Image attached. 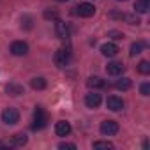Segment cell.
Returning <instances> with one entry per match:
<instances>
[{"label": "cell", "mask_w": 150, "mask_h": 150, "mask_svg": "<svg viewBox=\"0 0 150 150\" xmlns=\"http://www.w3.org/2000/svg\"><path fill=\"white\" fill-rule=\"evenodd\" d=\"M48 124V115L42 108H35L34 111V124H32V129L34 131H41L42 127H46Z\"/></svg>", "instance_id": "obj_1"}, {"label": "cell", "mask_w": 150, "mask_h": 150, "mask_svg": "<svg viewBox=\"0 0 150 150\" xmlns=\"http://www.w3.org/2000/svg\"><path fill=\"white\" fill-rule=\"evenodd\" d=\"M2 120H4V124H7V125H14V124L20 122V111L14 110V108H6V110L2 111Z\"/></svg>", "instance_id": "obj_2"}, {"label": "cell", "mask_w": 150, "mask_h": 150, "mask_svg": "<svg viewBox=\"0 0 150 150\" xmlns=\"http://www.w3.org/2000/svg\"><path fill=\"white\" fill-rule=\"evenodd\" d=\"M118 122H115V120H104V122H101V125H99V131H101V134H104V136H113V134H117L118 132Z\"/></svg>", "instance_id": "obj_3"}, {"label": "cell", "mask_w": 150, "mask_h": 150, "mask_svg": "<svg viewBox=\"0 0 150 150\" xmlns=\"http://www.w3.org/2000/svg\"><path fill=\"white\" fill-rule=\"evenodd\" d=\"M53 60H55V64H57V67H65L67 64H69V60H71V51L69 50H58L57 53H55V57H53Z\"/></svg>", "instance_id": "obj_4"}, {"label": "cell", "mask_w": 150, "mask_h": 150, "mask_svg": "<svg viewBox=\"0 0 150 150\" xmlns=\"http://www.w3.org/2000/svg\"><path fill=\"white\" fill-rule=\"evenodd\" d=\"M76 13H78L81 18H90V16L96 14V7H94L92 4H88V2H83V4H80V6L76 7Z\"/></svg>", "instance_id": "obj_5"}, {"label": "cell", "mask_w": 150, "mask_h": 150, "mask_svg": "<svg viewBox=\"0 0 150 150\" xmlns=\"http://www.w3.org/2000/svg\"><path fill=\"white\" fill-rule=\"evenodd\" d=\"M11 53L16 55V57H23V55L28 53V44L23 42V41H14L11 44Z\"/></svg>", "instance_id": "obj_6"}, {"label": "cell", "mask_w": 150, "mask_h": 150, "mask_svg": "<svg viewBox=\"0 0 150 150\" xmlns=\"http://www.w3.org/2000/svg\"><path fill=\"white\" fill-rule=\"evenodd\" d=\"M111 18H118L124 20L129 25H139V18L136 14H127V13H111Z\"/></svg>", "instance_id": "obj_7"}, {"label": "cell", "mask_w": 150, "mask_h": 150, "mask_svg": "<svg viewBox=\"0 0 150 150\" xmlns=\"http://www.w3.org/2000/svg\"><path fill=\"white\" fill-rule=\"evenodd\" d=\"M118 51H120V48H118L117 44H113V42H106V44H103V46H101V53H103L104 57H108V58L117 57V55H118Z\"/></svg>", "instance_id": "obj_8"}, {"label": "cell", "mask_w": 150, "mask_h": 150, "mask_svg": "<svg viewBox=\"0 0 150 150\" xmlns=\"http://www.w3.org/2000/svg\"><path fill=\"white\" fill-rule=\"evenodd\" d=\"M124 64L122 62H110L106 65V72L110 74V76H120V74L124 72Z\"/></svg>", "instance_id": "obj_9"}, {"label": "cell", "mask_w": 150, "mask_h": 150, "mask_svg": "<svg viewBox=\"0 0 150 150\" xmlns=\"http://www.w3.org/2000/svg\"><path fill=\"white\" fill-rule=\"evenodd\" d=\"M106 106H108V110H111V111H120V110L124 108V101H122L120 97H117V96H110L108 101H106Z\"/></svg>", "instance_id": "obj_10"}, {"label": "cell", "mask_w": 150, "mask_h": 150, "mask_svg": "<svg viewBox=\"0 0 150 150\" xmlns=\"http://www.w3.org/2000/svg\"><path fill=\"white\" fill-rule=\"evenodd\" d=\"M55 132H57V136H69V134H71V124L65 122V120L57 122V125H55Z\"/></svg>", "instance_id": "obj_11"}, {"label": "cell", "mask_w": 150, "mask_h": 150, "mask_svg": "<svg viewBox=\"0 0 150 150\" xmlns=\"http://www.w3.org/2000/svg\"><path fill=\"white\" fill-rule=\"evenodd\" d=\"M85 104H87L88 108H92V110L99 108V104H101V96H99V94H87V96H85Z\"/></svg>", "instance_id": "obj_12"}, {"label": "cell", "mask_w": 150, "mask_h": 150, "mask_svg": "<svg viewBox=\"0 0 150 150\" xmlns=\"http://www.w3.org/2000/svg\"><path fill=\"white\" fill-rule=\"evenodd\" d=\"M27 141H28V138H27L25 134L18 132V134H14V136L11 138L9 145H11V146H23V145H27Z\"/></svg>", "instance_id": "obj_13"}, {"label": "cell", "mask_w": 150, "mask_h": 150, "mask_svg": "<svg viewBox=\"0 0 150 150\" xmlns=\"http://www.w3.org/2000/svg\"><path fill=\"white\" fill-rule=\"evenodd\" d=\"M87 85L96 90V88H104V87H106V81H104L103 78H99V76H92V78H88Z\"/></svg>", "instance_id": "obj_14"}, {"label": "cell", "mask_w": 150, "mask_h": 150, "mask_svg": "<svg viewBox=\"0 0 150 150\" xmlns=\"http://www.w3.org/2000/svg\"><path fill=\"white\" fill-rule=\"evenodd\" d=\"M6 90H7L9 96H21V94H25V88L21 85H18V83H9L6 87Z\"/></svg>", "instance_id": "obj_15"}, {"label": "cell", "mask_w": 150, "mask_h": 150, "mask_svg": "<svg viewBox=\"0 0 150 150\" xmlns=\"http://www.w3.org/2000/svg\"><path fill=\"white\" fill-rule=\"evenodd\" d=\"M57 35H58L60 39H67V37H69V28H67V25L62 23V21H58V20H57Z\"/></svg>", "instance_id": "obj_16"}, {"label": "cell", "mask_w": 150, "mask_h": 150, "mask_svg": "<svg viewBox=\"0 0 150 150\" xmlns=\"http://www.w3.org/2000/svg\"><path fill=\"white\" fill-rule=\"evenodd\" d=\"M134 9H136V13L145 14V13H148V9H150V2H148V0H138V2L134 4Z\"/></svg>", "instance_id": "obj_17"}, {"label": "cell", "mask_w": 150, "mask_h": 150, "mask_svg": "<svg viewBox=\"0 0 150 150\" xmlns=\"http://www.w3.org/2000/svg\"><path fill=\"white\" fill-rule=\"evenodd\" d=\"M46 80L44 78H32V81H30V87L34 88V90H44L46 88Z\"/></svg>", "instance_id": "obj_18"}, {"label": "cell", "mask_w": 150, "mask_h": 150, "mask_svg": "<svg viewBox=\"0 0 150 150\" xmlns=\"http://www.w3.org/2000/svg\"><path fill=\"white\" fill-rule=\"evenodd\" d=\"M115 87L118 88V90H129L131 87H132V81L129 80V78H122V80H117V83H115Z\"/></svg>", "instance_id": "obj_19"}, {"label": "cell", "mask_w": 150, "mask_h": 150, "mask_svg": "<svg viewBox=\"0 0 150 150\" xmlns=\"http://www.w3.org/2000/svg\"><path fill=\"white\" fill-rule=\"evenodd\" d=\"M143 48H145V42H141V41H138V42H132L131 44V57H136V55H139L141 51H143Z\"/></svg>", "instance_id": "obj_20"}, {"label": "cell", "mask_w": 150, "mask_h": 150, "mask_svg": "<svg viewBox=\"0 0 150 150\" xmlns=\"http://www.w3.org/2000/svg\"><path fill=\"white\" fill-rule=\"evenodd\" d=\"M138 71H139L141 74H148V72H150V62H148V60H141V62L138 64Z\"/></svg>", "instance_id": "obj_21"}, {"label": "cell", "mask_w": 150, "mask_h": 150, "mask_svg": "<svg viewBox=\"0 0 150 150\" xmlns=\"http://www.w3.org/2000/svg\"><path fill=\"white\" fill-rule=\"evenodd\" d=\"M92 146H94V148H104V150H108V148H110V150H111L115 145H113L111 141H94V145H92Z\"/></svg>", "instance_id": "obj_22"}, {"label": "cell", "mask_w": 150, "mask_h": 150, "mask_svg": "<svg viewBox=\"0 0 150 150\" xmlns=\"http://www.w3.org/2000/svg\"><path fill=\"white\" fill-rule=\"evenodd\" d=\"M44 18H46V20H57V18H58V13L48 9V11H44Z\"/></svg>", "instance_id": "obj_23"}, {"label": "cell", "mask_w": 150, "mask_h": 150, "mask_svg": "<svg viewBox=\"0 0 150 150\" xmlns=\"http://www.w3.org/2000/svg\"><path fill=\"white\" fill-rule=\"evenodd\" d=\"M139 92H141V96H150V83H143L141 87H139Z\"/></svg>", "instance_id": "obj_24"}, {"label": "cell", "mask_w": 150, "mask_h": 150, "mask_svg": "<svg viewBox=\"0 0 150 150\" xmlns=\"http://www.w3.org/2000/svg\"><path fill=\"white\" fill-rule=\"evenodd\" d=\"M108 35H110V37H113V39H124V34H122V32H118V30H111Z\"/></svg>", "instance_id": "obj_25"}, {"label": "cell", "mask_w": 150, "mask_h": 150, "mask_svg": "<svg viewBox=\"0 0 150 150\" xmlns=\"http://www.w3.org/2000/svg\"><path fill=\"white\" fill-rule=\"evenodd\" d=\"M58 148H71V150H74V148H76V145H74V143H60L58 145Z\"/></svg>", "instance_id": "obj_26"}, {"label": "cell", "mask_w": 150, "mask_h": 150, "mask_svg": "<svg viewBox=\"0 0 150 150\" xmlns=\"http://www.w3.org/2000/svg\"><path fill=\"white\" fill-rule=\"evenodd\" d=\"M57 2H67V0H57Z\"/></svg>", "instance_id": "obj_27"}]
</instances>
